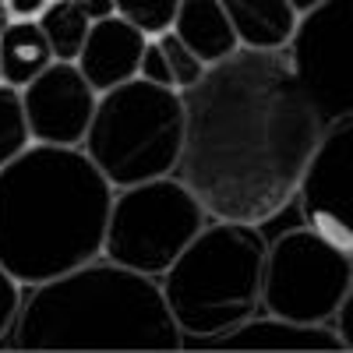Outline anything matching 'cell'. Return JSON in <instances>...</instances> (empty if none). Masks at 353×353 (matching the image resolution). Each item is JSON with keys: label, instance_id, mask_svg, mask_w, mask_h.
<instances>
[{"label": "cell", "instance_id": "cell-1", "mask_svg": "<svg viewBox=\"0 0 353 353\" xmlns=\"http://www.w3.org/2000/svg\"><path fill=\"white\" fill-rule=\"evenodd\" d=\"M188 134L176 176L212 219L269 223L293 205L325 131L283 50H237L184 92Z\"/></svg>", "mask_w": 353, "mask_h": 353}, {"label": "cell", "instance_id": "cell-2", "mask_svg": "<svg viewBox=\"0 0 353 353\" xmlns=\"http://www.w3.org/2000/svg\"><path fill=\"white\" fill-rule=\"evenodd\" d=\"M113 184L81 145H43L0 166V265L39 286L103 254Z\"/></svg>", "mask_w": 353, "mask_h": 353}, {"label": "cell", "instance_id": "cell-3", "mask_svg": "<svg viewBox=\"0 0 353 353\" xmlns=\"http://www.w3.org/2000/svg\"><path fill=\"white\" fill-rule=\"evenodd\" d=\"M11 346L170 353L184 346V332L170 314L156 276L99 254L57 279L25 286Z\"/></svg>", "mask_w": 353, "mask_h": 353}, {"label": "cell", "instance_id": "cell-4", "mask_svg": "<svg viewBox=\"0 0 353 353\" xmlns=\"http://www.w3.org/2000/svg\"><path fill=\"white\" fill-rule=\"evenodd\" d=\"M265 230L212 219L159 276L170 314L188 339H209L261 311Z\"/></svg>", "mask_w": 353, "mask_h": 353}, {"label": "cell", "instance_id": "cell-5", "mask_svg": "<svg viewBox=\"0 0 353 353\" xmlns=\"http://www.w3.org/2000/svg\"><path fill=\"white\" fill-rule=\"evenodd\" d=\"M184 92L156 85L149 78H131L110 92H99L81 149L121 191L176 173L184 156Z\"/></svg>", "mask_w": 353, "mask_h": 353}, {"label": "cell", "instance_id": "cell-6", "mask_svg": "<svg viewBox=\"0 0 353 353\" xmlns=\"http://www.w3.org/2000/svg\"><path fill=\"white\" fill-rule=\"evenodd\" d=\"M212 216L176 173L113 191L103 258L145 276H163Z\"/></svg>", "mask_w": 353, "mask_h": 353}, {"label": "cell", "instance_id": "cell-7", "mask_svg": "<svg viewBox=\"0 0 353 353\" xmlns=\"http://www.w3.org/2000/svg\"><path fill=\"white\" fill-rule=\"evenodd\" d=\"M350 279L353 254L339 251L301 223L297 230H286L269 241L261 311L307 325H332Z\"/></svg>", "mask_w": 353, "mask_h": 353}, {"label": "cell", "instance_id": "cell-8", "mask_svg": "<svg viewBox=\"0 0 353 353\" xmlns=\"http://www.w3.org/2000/svg\"><path fill=\"white\" fill-rule=\"evenodd\" d=\"M286 57L321 121L353 117V0H321L301 14Z\"/></svg>", "mask_w": 353, "mask_h": 353}, {"label": "cell", "instance_id": "cell-9", "mask_svg": "<svg viewBox=\"0 0 353 353\" xmlns=\"http://www.w3.org/2000/svg\"><path fill=\"white\" fill-rule=\"evenodd\" d=\"M293 205L307 230L353 254V117L325 124Z\"/></svg>", "mask_w": 353, "mask_h": 353}, {"label": "cell", "instance_id": "cell-10", "mask_svg": "<svg viewBox=\"0 0 353 353\" xmlns=\"http://www.w3.org/2000/svg\"><path fill=\"white\" fill-rule=\"evenodd\" d=\"M32 141L43 145H81L92 124L99 92L74 61H53L36 81L21 88Z\"/></svg>", "mask_w": 353, "mask_h": 353}, {"label": "cell", "instance_id": "cell-11", "mask_svg": "<svg viewBox=\"0 0 353 353\" xmlns=\"http://www.w3.org/2000/svg\"><path fill=\"white\" fill-rule=\"evenodd\" d=\"M184 346L237 350V353H329V350H343V339L332 325H307V321H290L265 311V314H251L248 321L219 336L188 339Z\"/></svg>", "mask_w": 353, "mask_h": 353}, {"label": "cell", "instance_id": "cell-12", "mask_svg": "<svg viewBox=\"0 0 353 353\" xmlns=\"http://www.w3.org/2000/svg\"><path fill=\"white\" fill-rule=\"evenodd\" d=\"M145 46H149V36L138 25H131L121 14H110V18L92 21L74 64L81 68V74L88 78V85L96 92H110V88L138 78Z\"/></svg>", "mask_w": 353, "mask_h": 353}, {"label": "cell", "instance_id": "cell-13", "mask_svg": "<svg viewBox=\"0 0 353 353\" xmlns=\"http://www.w3.org/2000/svg\"><path fill=\"white\" fill-rule=\"evenodd\" d=\"M173 32L181 36V43L205 68H216L241 50L233 21L219 0H181L173 18Z\"/></svg>", "mask_w": 353, "mask_h": 353}, {"label": "cell", "instance_id": "cell-14", "mask_svg": "<svg viewBox=\"0 0 353 353\" xmlns=\"http://www.w3.org/2000/svg\"><path fill=\"white\" fill-rule=\"evenodd\" d=\"M244 50H283L297 32L301 14L290 0H219Z\"/></svg>", "mask_w": 353, "mask_h": 353}, {"label": "cell", "instance_id": "cell-15", "mask_svg": "<svg viewBox=\"0 0 353 353\" xmlns=\"http://www.w3.org/2000/svg\"><path fill=\"white\" fill-rule=\"evenodd\" d=\"M53 61L57 57L50 50V39H46V32L39 28L36 18H11L0 28V71H4L8 85L25 88Z\"/></svg>", "mask_w": 353, "mask_h": 353}, {"label": "cell", "instance_id": "cell-16", "mask_svg": "<svg viewBox=\"0 0 353 353\" xmlns=\"http://www.w3.org/2000/svg\"><path fill=\"white\" fill-rule=\"evenodd\" d=\"M205 71L209 68L181 43V36H176L173 28H166L163 36H152L149 46H145L138 78H149L156 85L176 88V92H188V88H194L205 78Z\"/></svg>", "mask_w": 353, "mask_h": 353}, {"label": "cell", "instance_id": "cell-17", "mask_svg": "<svg viewBox=\"0 0 353 353\" xmlns=\"http://www.w3.org/2000/svg\"><path fill=\"white\" fill-rule=\"evenodd\" d=\"M36 21L46 32L57 61H78V53L88 39V28H92V18L78 8V0H50Z\"/></svg>", "mask_w": 353, "mask_h": 353}, {"label": "cell", "instance_id": "cell-18", "mask_svg": "<svg viewBox=\"0 0 353 353\" xmlns=\"http://www.w3.org/2000/svg\"><path fill=\"white\" fill-rule=\"evenodd\" d=\"M28 145H32V131H28L21 88L0 81V166L18 159Z\"/></svg>", "mask_w": 353, "mask_h": 353}, {"label": "cell", "instance_id": "cell-19", "mask_svg": "<svg viewBox=\"0 0 353 353\" xmlns=\"http://www.w3.org/2000/svg\"><path fill=\"white\" fill-rule=\"evenodd\" d=\"M176 8H181V0H117V14L138 25L149 39L173 28Z\"/></svg>", "mask_w": 353, "mask_h": 353}, {"label": "cell", "instance_id": "cell-20", "mask_svg": "<svg viewBox=\"0 0 353 353\" xmlns=\"http://www.w3.org/2000/svg\"><path fill=\"white\" fill-rule=\"evenodd\" d=\"M21 301H25V286L0 265V343L11 339V329L21 314Z\"/></svg>", "mask_w": 353, "mask_h": 353}, {"label": "cell", "instance_id": "cell-21", "mask_svg": "<svg viewBox=\"0 0 353 353\" xmlns=\"http://www.w3.org/2000/svg\"><path fill=\"white\" fill-rule=\"evenodd\" d=\"M332 329L339 332L343 350H353V279H350V290H346V297H343V304L332 318Z\"/></svg>", "mask_w": 353, "mask_h": 353}, {"label": "cell", "instance_id": "cell-22", "mask_svg": "<svg viewBox=\"0 0 353 353\" xmlns=\"http://www.w3.org/2000/svg\"><path fill=\"white\" fill-rule=\"evenodd\" d=\"M46 4H50V0H8L4 11L11 18H39L46 11Z\"/></svg>", "mask_w": 353, "mask_h": 353}, {"label": "cell", "instance_id": "cell-23", "mask_svg": "<svg viewBox=\"0 0 353 353\" xmlns=\"http://www.w3.org/2000/svg\"><path fill=\"white\" fill-rule=\"evenodd\" d=\"M78 8L92 18V21H99V18L117 14V0H78Z\"/></svg>", "mask_w": 353, "mask_h": 353}, {"label": "cell", "instance_id": "cell-24", "mask_svg": "<svg viewBox=\"0 0 353 353\" xmlns=\"http://www.w3.org/2000/svg\"><path fill=\"white\" fill-rule=\"evenodd\" d=\"M290 4H293V11H297V14H307L311 8L321 4V0H290Z\"/></svg>", "mask_w": 353, "mask_h": 353}, {"label": "cell", "instance_id": "cell-25", "mask_svg": "<svg viewBox=\"0 0 353 353\" xmlns=\"http://www.w3.org/2000/svg\"><path fill=\"white\" fill-rule=\"evenodd\" d=\"M4 4H8V0H0V11H4Z\"/></svg>", "mask_w": 353, "mask_h": 353}, {"label": "cell", "instance_id": "cell-26", "mask_svg": "<svg viewBox=\"0 0 353 353\" xmlns=\"http://www.w3.org/2000/svg\"><path fill=\"white\" fill-rule=\"evenodd\" d=\"M0 81H4V71H0Z\"/></svg>", "mask_w": 353, "mask_h": 353}]
</instances>
